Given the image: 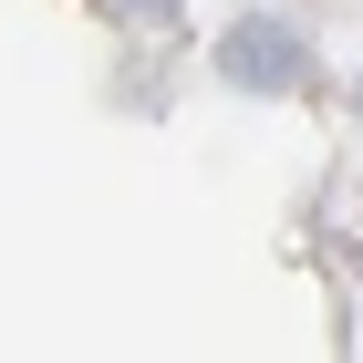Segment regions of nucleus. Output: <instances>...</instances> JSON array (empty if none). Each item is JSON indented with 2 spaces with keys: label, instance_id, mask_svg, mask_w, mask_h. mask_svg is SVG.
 Segmentation results:
<instances>
[{
  "label": "nucleus",
  "instance_id": "f257e3e1",
  "mask_svg": "<svg viewBox=\"0 0 363 363\" xmlns=\"http://www.w3.org/2000/svg\"><path fill=\"white\" fill-rule=\"evenodd\" d=\"M218 84L228 94H301L311 84V31L301 21H280V11H250V21H228L218 31Z\"/></svg>",
  "mask_w": 363,
  "mask_h": 363
},
{
  "label": "nucleus",
  "instance_id": "f03ea898",
  "mask_svg": "<svg viewBox=\"0 0 363 363\" xmlns=\"http://www.w3.org/2000/svg\"><path fill=\"white\" fill-rule=\"evenodd\" d=\"M114 11H135V21H177V0H114Z\"/></svg>",
  "mask_w": 363,
  "mask_h": 363
},
{
  "label": "nucleus",
  "instance_id": "7ed1b4c3",
  "mask_svg": "<svg viewBox=\"0 0 363 363\" xmlns=\"http://www.w3.org/2000/svg\"><path fill=\"white\" fill-rule=\"evenodd\" d=\"M353 104H363V84H353Z\"/></svg>",
  "mask_w": 363,
  "mask_h": 363
}]
</instances>
